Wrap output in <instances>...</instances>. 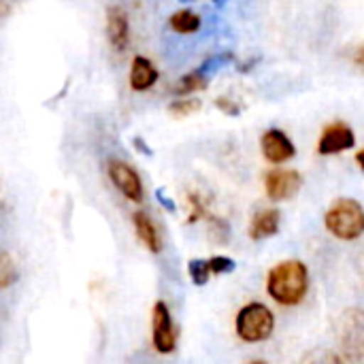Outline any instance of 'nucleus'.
Segmentation results:
<instances>
[{
	"mask_svg": "<svg viewBox=\"0 0 364 364\" xmlns=\"http://www.w3.org/2000/svg\"><path fill=\"white\" fill-rule=\"evenodd\" d=\"M309 292V269L303 260H284L267 275V294L282 307H296Z\"/></svg>",
	"mask_w": 364,
	"mask_h": 364,
	"instance_id": "1",
	"label": "nucleus"
},
{
	"mask_svg": "<svg viewBox=\"0 0 364 364\" xmlns=\"http://www.w3.org/2000/svg\"><path fill=\"white\" fill-rule=\"evenodd\" d=\"M324 226L339 241H356L364 235V207L354 198H337L324 213Z\"/></svg>",
	"mask_w": 364,
	"mask_h": 364,
	"instance_id": "2",
	"label": "nucleus"
},
{
	"mask_svg": "<svg viewBox=\"0 0 364 364\" xmlns=\"http://www.w3.org/2000/svg\"><path fill=\"white\" fill-rule=\"evenodd\" d=\"M275 331V316L262 303H247L235 318V333L243 343H262Z\"/></svg>",
	"mask_w": 364,
	"mask_h": 364,
	"instance_id": "3",
	"label": "nucleus"
},
{
	"mask_svg": "<svg viewBox=\"0 0 364 364\" xmlns=\"http://www.w3.org/2000/svg\"><path fill=\"white\" fill-rule=\"evenodd\" d=\"M339 346L346 358L364 360V309H346L339 320Z\"/></svg>",
	"mask_w": 364,
	"mask_h": 364,
	"instance_id": "4",
	"label": "nucleus"
},
{
	"mask_svg": "<svg viewBox=\"0 0 364 364\" xmlns=\"http://www.w3.org/2000/svg\"><path fill=\"white\" fill-rule=\"evenodd\" d=\"M107 175H109L111 183L115 186V190L119 194H124V198H128L130 203H136V205H141L145 200V188L141 181V175L128 162L109 160Z\"/></svg>",
	"mask_w": 364,
	"mask_h": 364,
	"instance_id": "5",
	"label": "nucleus"
},
{
	"mask_svg": "<svg viewBox=\"0 0 364 364\" xmlns=\"http://www.w3.org/2000/svg\"><path fill=\"white\" fill-rule=\"evenodd\" d=\"M151 343L158 354H171L177 348L175 322L164 301H158L151 309Z\"/></svg>",
	"mask_w": 364,
	"mask_h": 364,
	"instance_id": "6",
	"label": "nucleus"
},
{
	"mask_svg": "<svg viewBox=\"0 0 364 364\" xmlns=\"http://www.w3.org/2000/svg\"><path fill=\"white\" fill-rule=\"evenodd\" d=\"M303 188V175L292 168H273L264 175V192L273 203L290 200Z\"/></svg>",
	"mask_w": 364,
	"mask_h": 364,
	"instance_id": "7",
	"label": "nucleus"
},
{
	"mask_svg": "<svg viewBox=\"0 0 364 364\" xmlns=\"http://www.w3.org/2000/svg\"><path fill=\"white\" fill-rule=\"evenodd\" d=\"M356 145V134L350 124L346 122H333L324 126L320 139H318V154L320 156H335L352 149Z\"/></svg>",
	"mask_w": 364,
	"mask_h": 364,
	"instance_id": "8",
	"label": "nucleus"
},
{
	"mask_svg": "<svg viewBox=\"0 0 364 364\" xmlns=\"http://www.w3.org/2000/svg\"><path fill=\"white\" fill-rule=\"evenodd\" d=\"M260 151H262L264 160L271 164H284L296 156V147H294L292 139L279 128H269L260 136Z\"/></svg>",
	"mask_w": 364,
	"mask_h": 364,
	"instance_id": "9",
	"label": "nucleus"
},
{
	"mask_svg": "<svg viewBox=\"0 0 364 364\" xmlns=\"http://www.w3.org/2000/svg\"><path fill=\"white\" fill-rule=\"evenodd\" d=\"M105 21H107V38L109 45L124 53L130 47V19L124 6L119 4H109L107 13H105Z\"/></svg>",
	"mask_w": 364,
	"mask_h": 364,
	"instance_id": "10",
	"label": "nucleus"
},
{
	"mask_svg": "<svg viewBox=\"0 0 364 364\" xmlns=\"http://www.w3.org/2000/svg\"><path fill=\"white\" fill-rule=\"evenodd\" d=\"M279 226H282V213L275 207H269V209H260L254 213L247 232H250L252 241H264V239L277 235Z\"/></svg>",
	"mask_w": 364,
	"mask_h": 364,
	"instance_id": "11",
	"label": "nucleus"
},
{
	"mask_svg": "<svg viewBox=\"0 0 364 364\" xmlns=\"http://www.w3.org/2000/svg\"><path fill=\"white\" fill-rule=\"evenodd\" d=\"M132 224H134V232H136L139 241L147 247V252L160 254L162 247H164V241H162V235H160L156 222L145 211H134L132 213Z\"/></svg>",
	"mask_w": 364,
	"mask_h": 364,
	"instance_id": "12",
	"label": "nucleus"
},
{
	"mask_svg": "<svg viewBox=\"0 0 364 364\" xmlns=\"http://www.w3.org/2000/svg\"><path fill=\"white\" fill-rule=\"evenodd\" d=\"M128 81H130L132 92H147V90H151V87L156 85V81H158V68L151 64L149 58L136 55V58H132Z\"/></svg>",
	"mask_w": 364,
	"mask_h": 364,
	"instance_id": "13",
	"label": "nucleus"
},
{
	"mask_svg": "<svg viewBox=\"0 0 364 364\" xmlns=\"http://www.w3.org/2000/svg\"><path fill=\"white\" fill-rule=\"evenodd\" d=\"M203 26V19L196 11L192 9H179L168 17V28L175 30L177 34H194Z\"/></svg>",
	"mask_w": 364,
	"mask_h": 364,
	"instance_id": "14",
	"label": "nucleus"
},
{
	"mask_svg": "<svg viewBox=\"0 0 364 364\" xmlns=\"http://www.w3.org/2000/svg\"><path fill=\"white\" fill-rule=\"evenodd\" d=\"M19 279V267L11 252L0 250V292L15 286Z\"/></svg>",
	"mask_w": 364,
	"mask_h": 364,
	"instance_id": "15",
	"label": "nucleus"
},
{
	"mask_svg": "<svg viewBox=\"0 0 364 364\" xmlns=\"http://www.w3.org/2000/svg\"><path fill=\"white\" fill-rule=\"evenodd\" d=\"M207 85H209V81H207L205 73L203 70H192V73H186L179 79V83L175 85V94L177 96H192L196 92H203Z\"/></svg>",
	"mask_w": 364,
	"mask_h": 364,
	"instance_id": "16",
	"label": "nucleus"
},
{
	"mask_svg": "<svg viewBox=\"0 0 364 364\" xmlns=\"http://www.w3.org/2000/svg\"><path fill=\"white\" fill-rule=\"evenodd\" d=\"M200 107H203V102H200L198 98H192V96H179L175 102H171L168 113H171L173 117L181 119V117H190V115L198 113V111H200Z\"/></svg>",
	"mask_w": 364,
	"mask_h": 364,
	"instance_id": "17",
	"label": "nucleus"
},
{
	"mask_svg": "<svg viewBox=\"0 0 364 364\" xmlns=\"http://www.w3.org/2000/svg\"><path fill=\"white\" fill-rule=\"evenodd\" d=\"M188 273H190V279L196 284V286H205L211 277V269H209V262L207 260H200V258H194L188 262Z\"/></svg>",
	"mask_w": 364,
	"mask_h": 364,
	"instance_id": "18",
	"label": "nucleus"
},
{
	"mask_svg": "<svg viewBox=\"0 0 364 364\" xmlns=\"http://www.w3.org/2000/svg\"><path fill=\"white\" fill-rule=\"evenodd\" d=\"M188 205H190V218H188V222H190V224H194V222H198V220L209 218V213H207V205H205V200H203V196H200V194L190 192V194H188Z\"/></svg>",
	"mask_w": 364,
	"mask_h": 364,
	"instance_id": "19",
	"label": "nucleus"
},
{
	"mask_svg": "<svg viewBox=\"0 0 364 364\" xmlns=\"http://www.w3.org/2000/svg\"><path fill=\"white\" fill-rule=\"evenodd\" d=\"M207 262H209L211 275H226V273H232L235 267H237L235 260L232 258H226V256H213Z\"/></svg>",
	"mask_w": 364,
	"mask_h": 364,
	"instance_id": "20",
	"label": "nucleus"
},
{
	"mask_svg": "<svg viewBox=\"0 0 364 364\" xmlns=\"http://www.w3.org/2000/svg\"><path fill=\"white\" fill-rule=\"evenodd\" d=\"M209 222H211V230H209V235H211V239L215 241V243H226L228 241V224L224 222V220H220V218H207Z\"/></svg>",
	"mask_w": 364,
	"mask_h": 364,
	"instance_id": "21",
	"label": "nucleus"
},
{
	"mask_svg": "<svg viewBox=\"0 0 364 364\" xmlns=\"http://www.w3.org/2000/svg\"><path fill=\"white\" fill-rule=\"evenodd\" d=\"M215 107L226 113V115H239L241 113V105L237 100H232L230 96H218L215 98Z\"/></svg>",
	"mask_w": 364,
	"mask_h": 364,
	"instance_id": "22",
	"label": "nucleus"
},
{
	"mask_svg": "<svg viewBox=\"0 0 364 364\" xmlns=\"http://www.w3.org/2000/svg\"><path fill=\"white\" fill-rule=\"evenodd\" d=\"M13 4H15V0H0V17L6 15L13 9Z\"/></svg>",
	"mask_w": 364,
	"mask_h": 364,
	"instance_id": "23",
	"label": "nucleus"
},
{
	"mask_svg": "<svg viewBox=\"0 0 364 364\" xmlns=\"http://www.w3.org/2000/svg\"><path fill=\"white\" fill-rule=\"evenodd\" d=\"M354 62H356L358 66H364V45H360L358 51L354 53Z\"/></svg>",
	"mask_w": 364,
	"mask_h": 364,
	"instance_id": "24",
	"label": "nucleus"
},
{
	"mask_svg": "<svg viewBox=\"0 0 364 364\" xmlns=\"http://www.w3.org/2000/svg\"><path fill=\"white\" fill-rule=\"evenodd\" d=\"M354 160H356V164L360 166V171H364V147L358 151V154H356V158H354Z\"/></svg>",
	"mask_w": 364,
	"mask_h": 364,
	"instance_id": "25",
	"label": "nucleus"
},
{
	"mask_svg": "<svg viewBox=\"0 0 364 364\" xmlns=\"http://www.w3.org/2000/svg\"><path fill=\"white\" fill-rule=\"evenodd\" d=\"M181 2H188V0H181Z\"/></svg>",
	"mask_w": 364,
	"mask_h": 364,
	"instance_id": "26",
	"label": "nucleus"
}]
</instances>
